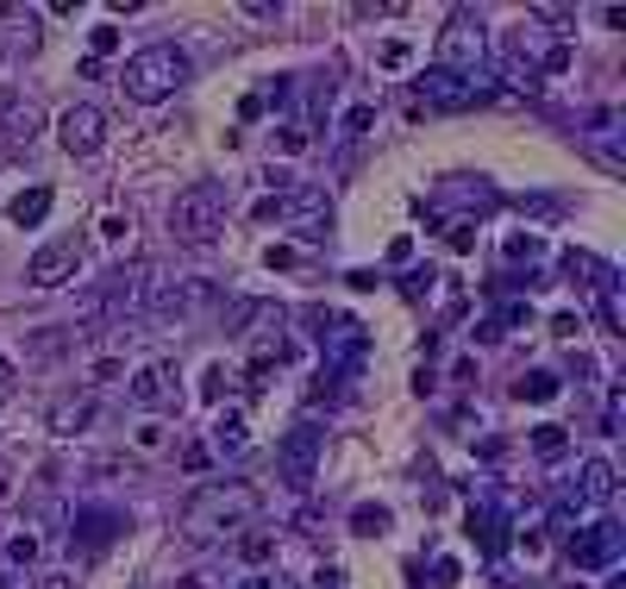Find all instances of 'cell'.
<instances>
[{"label": "cell", "mask_w": 626, "mask_h": 589, "mask_svg": "<svg viewBox=\"0 0 626 589\" xmlns=\"http://www.w3.org/2000/svg\"><path fill=\"white\" fill-rule=\"evenodd\" d=\"M263 514V489L257 483H200L182 502V539L188 545H220L225 533H245Z\"/></svg>", "instance_id": "1"}, {"label": "cell", "mask_w": 626, "mask_h": 589, "mask_svg": "<svg viewBox=\"0 0 626 589\" xmlns=\"http://www.w3.org/2000/svg\"><path fill=\"white\" fill-rule=\"evenodd\" d=\"M150 289H157V263L150 257H132V263H113L100 282H88L82 295V320L88 327H125L150 308Z\"/></svg>", "instance_id": "2"}, {"label": "cell", "mask_w": 626, "mask_h": 589, "mask_svg": "<svg viewBox=\"0 0 626 589\" xmlns=\"http://www.w3.org/2000/svg\"><path fill=\"white\" fill-rule=\"evenodd\" d=\"M195 76V57L182 51V45H145V51H132L125 57V70H120V88H125V101H170L182 82Z\"/></svg>", "instance_id": "3"}, {"label": "cell", "mask_w": 626, "mask_h": 589, "mask_svg": "<svg viewBox=\"0 0 626 589\" xmlns=\"http://www.w3.org/2000/svg\"><path fill=\"white\" fill-rule=\"evenodd\" d=\"M225 220H232V188L225 182H188L182 195L170 201V232L175 245H213L225 232Z\"/></svg>", "instance_id": "4"}, {"label": "cell", "mask_w": 626, "mask_h": 589, "mask_svg": "<svg viewBox=\"0 0 626 589\" xmlns=\"http://www.w3.org/2000/svg\"><path fill=\"white\" fill-rule=\"evenodd\" d=\"M432 70L464 76V82H482V76H489V32H482V20H476V13H451V20H445Z\"/></svg>", "instance_id": "5"}, {"label": "cell", "mask_w": 626, "mask_h": 589, "mask_svg": "<svg viewBox=\"0 0 626 589\" xmlns=\"http://www.w3.org/2000/svg\"><path fill=\"white\" fill-rule=\"evenodd\" d=\"M125 402L145 414H170L182 408V370H175V358H150L138 364L132 377H125Z\"/></svg>", "instance_id": "6"}, {"label": "cell", "mask_w": 626, "mask_h": 589, "mask_svg": "<svg viewBox=\"0 0 626 589\" xmlns=\"http://www.w3.org/2000/svg\"><path fill=\"white\" fill-rule=\"evenodd\" d=\"M320 352L332 377H357L364 358H370V333L351 320V314H320Z\"/></svg>", "instance_id": "7"}, {"label": "cell", "mask_w": 626, "mask_h": 589, "mask_svg": "<svg viewBox=\"0 0 626 589\" xmlns=\"http://www.w3.org/2000/svg\"><path fill=\"white\" fill-rule=\"evenodd\" d=\"M320 452H326V433L314 420H295L282 445H275V470H282V483L289 489H307L314 483V470H320Z\"/></svg>", "instance_id": "8"}, {"label": "cell", "mask_w": 626, "mask_h": 589, "mask_svg": "<svg viewBox=\"0 0 626 589\" xmlns=\"http://www.w3.org/2000/svg\"><path fill=\"white\" fill-rule=\"evenodd\" d=\"M564 552H570L576 570H614L621 552H626V527H621V520H589V527H576V533H570Z\"/></svg>", "instance_id": "9"}, {"label": "cell", "mask_w": 626, "mask_h": 589, "mask_svg": "<svg viewBox=\"0 0 626 589\" xmlns=\"http://www.w3.org/2000/svg\"><path fill=\"white\" fill-rule=\"evenodd\" d=\"M75 270H82V238L75 232H63V238H50V245H38L25 257V282L32 289H63V282H75Z\"/></svg>", "instance_id": "10"}, {"label": "cell", "mask_w": 626, "mask_h": 589, "mask_svg": "<svg viewBox=\"0 0 626 589\" xmlns=\"http://www.w3.org/2000/svg\"><path fill=\"white\" fill-rule=\"evenodd\" d=\"M57 145H63L70 157H95L100 145H107V113H100L95 101L70 107V113L57 120Z\"/></svg>", "instance_id": "11"}, {"label": "cell", "mask_w": 626, "mask_h": 589, "mask_svg": "<svg viewBox=\"0 0 626 589\" xmlns=\"http://www.w3.org/2000/svg\"><path fill=\"white\" fill-rule=\"evenodd\" d=\"M282 220H289L300 238H320V232L332 226V201H326V188H314V182H295V188L282 195Z\"/></svg>", "instance_id": "12"}, {"label": "cell", "mask_w": 626, "mask_h": 589, "mask_svg": "<svg viewBox=\"0 0 626 589\" xmlns=\"http://www.w3.org/2000/svg\"><path fill=\"white\" fill-rule=\"evenodd\" d=\"M414 88H420L432 107H476V101H489V76L464 82V76H445V70H420V76H414Z\"/></svg>", "instance_id": "13"}, {"label": "cell", "mask_w": 626, "mask_h": 589, "mask_svg": "<svg viewBox=\"0 0 626 589\" xmlns=\"http://www.w3.org/2000/svg\"><path fill=\"white\" fill-rule=\"evenodd\" d=\"M38 126H45V113L25 101L20 88H7V82H0V138H7V145H32Z\"/></svg>", "instance_id": "14"}, {"label": "cell", "mask_w": 626, "mask_h": 589, "mask_svg": "<svg viewBox=\"0 0 626 589\" xmlns=\"http://www.w3.org/2000/svg\"><path fill=\"white\" fill-rule=\"evenodd\" d=\"M88 420H95V389H70V395H57V402L45 408V433L75 439Z\"/></svg>", "instance_id": "15"}, {"label": "cell", "mask_w": 626, "mask_h": 589, "mask_svg": "<svg viewBox=\"0 0 626 589\" xmlns=\"http://www.w3.org/2000/svg\"><path fill=\"white\" fill-rule=\"evenodd\" d=\"M582 508H607L614 495H621V477H614V464L607 458H582V470H576V489H570Z\"/></svg>", "instance_id": "16"}, {"label": "cell", "mask_w": 626, "mask_h": 589, "mask_svg": "<svg viewBox=\"0 0 626 589\" xmlns=\"http://www.w3.org/2000/svg\"><path fill=\"white\" fill-rule=\"evenodd\" d=\"M70 533H82V545H88V552H100L113 533H125V514H113V508H75L70 514Z\"/></svg>", "instance_id": "17"}, {"label": "cell", "mask_w": 626, "mask_h": 589, "mask_svg": "<svg viewBox=\"0 0 626 589\" xmlns=\"http://www.w3.org/2000/svg\"><path fill=\"white\" fill-rule=\"evenodd\" d=\"M195 295H200V282H157L150 289V320H182V314L195 308Z\"/></svg>", "instance_id": "18"}, {"label": "cell", "mask_w": 626, "mask_h": 589, "mask_svg": "<svg viewBox=\"0 0 626 589\" xmlns=\"http://www.w3.org/2000/svg\"><path fill=\"white\" fill-rule=\"evenodd\" d=\"M470 533L482 539V552H489V559H501V552H507V514H501V508H476L470 514Z\"/></svg>", "instance_id": "19"}, {"label": "cell", "mask_w": 626, "mask_h": 589, "mask_svg": "<svg viewBox=\"0 0 626 589\" xmlns=\"http://www.w3.org/2000/svg\"><path fill=\"white\" fill-rule=\"evenodd\" d=\"M50 201H57V195H50L45 182H32L25 195H13V207H7V213H13V226H45Z\"/></svg>", "instance_id": "20"}, {"label": "cell", "mask_w": 626, "mask_h": 589, "mask_svg": "<svg viewBox=\"0 0 626 589\" xmlns=\"http://www.w3.org/2000/svg\"><path fill=\"white\" fill-rule=\"evenodd\" d=\"M245 445H250L245 414H220V420H213V445H207V452H245Z\"/></svg>", "instance_id": "21"}, {"label": "cell", "mask_w": 626, "mask_h": 589, "mask_svg": "<svg viewBox=\"0 0 626 589\" xmlns=\"http://www.w3.org/2000/svg\"><path fill=\"white\" fill-rule=\"evenodd\" d=\"M514 395H520V402H557L564 383H557V370H526L520 383H514Z\"/></svg>", "instance_id": "22"}, {"label": "cell", "mask_w": 626, "mask_h": 589, "mask_svg": "<svg viewBox=\"0 0 626 589\" xmlns=\"http://www.w3.org/2000/svg\"><path fill=\"white\" fill-rule=\"evenodd\" d=\"M439 195H451V201L464 207V213H489V207L501 201V195H495V188H489V182H482V176H476V188H457V182H445Z\"/></svg>", "instance_id": "23"}, {"label": "cell", "mask_w": 626, "mask_h": 589, "mask_svg": "<svg viewBox=\"0 0 626 589\" xmlns=\"http://www.w3.org/2000/svg\"><path fill=\"white\" fill-rule=\"evenodd\" d=\"M351 527H357V533H389V508H376V502H364V508H351Z\"/></svg>", "instance_id": "24"}, {"label": "cell", "mask_w": 626, "mask_h": 589, "mask_svg": "<svg viewBox=\"0 0 626 589\" xmlns=\"http://www.w3.org/2000/svg\"><path fill=\"white\" fill-rule=\"evenodd\" d=\"M270 552H275V533H257V527H245V539H238V559L263 564Z\"/></svg>", "instance_id": "25"}, {"label": "cell", "mask_w": 626, "mask_h": 589, "mask_svg": "<svg viewBox=\"0 0 626 589\" xmlns=\"http://www.w3.org/2000/svg\"><path fill=\"white\" fill-rule=\"evenodd\" d=\"M532 452H539V458H557V452H564V427H532Z\"/></svg>", "instance_id": "26"}, {"label": "cell", "mask_w": 626, "mask_h": 589, "mask_svg": "<svg viewBox=\"0 0 626 589\" xmlns=\"http://www.w3.org/2000/svg\"><path fill=\"white\" fill-rule=\"evenodd\" d=\"M113 51H120V26H95V32H88V57H95V63H100V57H113Z\"/></svg>", "instance_id": "27"}, {"label": "cell", "mask_w": 626, "mask_h": 589, "mask_svg": "<svg viewBox=\"0 0 626 589\" xmlns=\"http://www.w3.org/2000/svg\"><path fill=\"white\" fill-rule=\"evenodd\" d=\"M232 589H300L295 577H282V570H250L245 584H232Z\"/></svg>", "instance_id": "28"}, {"label": "cell", "mask_w": 626, "mask_h": 589, "mask_svg": "<svg viewBox=\"0 0 626 589\" xmlns=\"http://www.w3.org/2000/svg\"><path fill=\"white\" fill-rule=\"evenodd\" d=\"M539 251H545L539 232H514V238H507V257H539Z\"/></svg>", "instance_id": "29"}, {"label": "cell", "mask_w": 626, "mask_h": 589, "mask_svg": "<svg viewBox=\"0 0 626 589\" xmlns=\"http://www.w3.org/2000/svg\"><path fill=\"white\" fill-rule=\"evenodd\" d=\"M376 63H382V70H407V63H414V51H407V45H382V51H376Z\"/></svg>", "instance_id": "30"}, {"label": "cell", "mask_w": 626, "mask_h": 589, "mask_svg": "<svg viewBox=\"0 0 626 589\" xmlns=\"http://www.w3.org/2000/svg\"><path fill=\"white\" fill-rule=\"evenodd\" d=\"M539 70H545V76H564V70H570V45H551Z\"/></svg>", "instance_id": "31"}, {"label": "cell", "mask_w": 626, "mask_h": 589, "mask_svg": "<svg viewBox=\"0 0 626 589\" xmlns=\"http://www.w3.org/2000/svg\"><path fill=\"white\" fill-rule=\"evenodd\" d=\"M7 559H13V564H32V559H38V539H32V533H20L13 545H7Z\"/></svg>", "instance_id": "32"}, {"label": "cell", "mask_w": 626, "mask_h": 589, "mask_svg": "<svg viewBox=\"0 0 626 589\" xmlns=\"http://www.w3.org/2000/svg\"><path fill=\"white\" fill-rule=\"evenodd\" d=\"M370 120H376V107H351V113H345V132H370Z\"/></svg>", "instance_id": "33"}, {"label": "cell", "mask_w": 626, "mask_h": 589, "mask_svg": "<svg viewBox=\"0 0 626 589\" xmlns=\"http://www.w3.org/2000/svg\"><path fill=\"white\" fill-rule=\"evenodd\" d=\"M432 282H439V277H432V270H414V277L401 282V289H407V295H414V302H420V295H426V289H432Z\"/></svg>", "instance_id": "34"}, {"label": "cell", "mask_w": 626, "mask_h": 589, "mask_svg": "<svg viewBox=\"0 0 626 589\" xmlns=\"http://www.w3.org/2000/svg\"><path fill=\"white\" fill-rule=\"evenodd\" d=\"M225 389H232V377H225V364H213V370H207V395H213V402H220Z\"/></svg>", "instance_id": "35"}, {"label": "cell", "mask_w": 626, "mask_h": 589, "mask_svg": "<svg viewBox=\"0 0 626 589\" xmlns=\"http://www.w3.org/2000/svg\"><path fill=\"white\" fill-rule=\"evenodd\" d=\"M38 589H82V584H75L70 570H50V577H38Z\"/></svg>", "instance_id": "36"}, {"label": "cell", "mask_w": 626, "mask_h": 589, "mask_svg": "<svg viewBox=\"0 0 626 589\" xmlns=\"http://www.w3.org/2000/svg\"><path fill=\"white\" fill-rule=\"evenodd\" d=\"M207 458H213L207 445H188V452H182V464H188V470H207Z\"/></svg>", "instance_id": "37"}, {"label": "cell", "mask_w": 626, "mask_h": 589, "mask_svg": "<svg viewBox=\"0 0 626 589\" xmlns=\"http://www.w3.org/2000/svg\"><path fill=\"white\" fill-rule=\"evenodd\" d=\"M263 257H270V270H289V263H295V251H289V245H270Z\"/></svg>", "instance_id": "38"}, {"label": "cell", "mask_w": 626, "mask_h": 589, "mask_svg": "<svg viewBox=\"0 0 626 589\" xmlns=\"http://www.w3.org/2000/svg\"><path fill=\"white\" fill-rule=\"evenodd\" d=\"M314 584H320V589H345V570H332V564H326V570L314 577Z\"/></svg>", "instance_id": "39"}, {"label": "cell", "mask_w": 626, "mask_h": 589, "mask_svg": "<svg viewBox=\"0 0 626 589\" xmlns=\"http://www.w3.org/2000/svg\"><path fill=\"white\" fill-rule=\"evenodd\" d=\"M13 383H20V370H13V364L0 358V395H7V389H13Z\"/></svg>", "instance_id": "40"}, {"label": "cell", "mask_w": 626, "mask_h": 589, "mask_svg": "<svg viewBox=\"0 0 626 589\" xmlns=\"http://www.w3.org/2000/svg\"><path fill=\"white\" fill-rule=\"evenodd\" d=\"M7 489H13V470H7V464H0V495H7Z\"/></svg>", "instance_id": "41"}, {"label": "cell", "mask_w": 626, "mask_h": 589, "mask_svg": "<svg viewBox=\"0 0 626 589\" xmlns=\"http://www.w3.org/2000/svg\"><path fill=\"white\" fill-rule=\"evenodd\" d=\"M0 589H13V570H7V564H0Z\"/></svg>", "instance_id": "42"}]
</instances>
